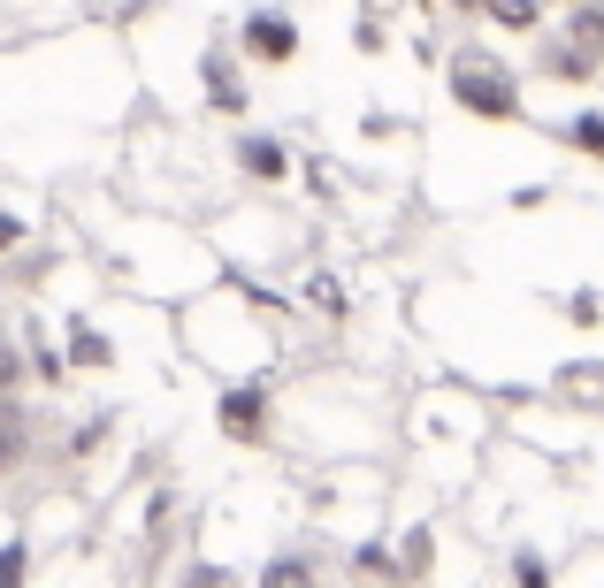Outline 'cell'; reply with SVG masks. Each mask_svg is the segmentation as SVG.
Returning a JSON list of instances; mask_svg holds the SVG:
<instances>
[{
	"label": "cell",
	"mask_w": 604,
	"mask_h": 588,
	"mask_svg": "<svg viewBox=\"0 0 604 588\" xmlns=\"http://www.w3.org/2000/svg\"><path fill=\"white\" fill-rule=\"evenodd\" d=\"M0 581H139L92 458L0 398Z\"/></svg>",
	"instance_id": "cell-1"
}]
</instances>
